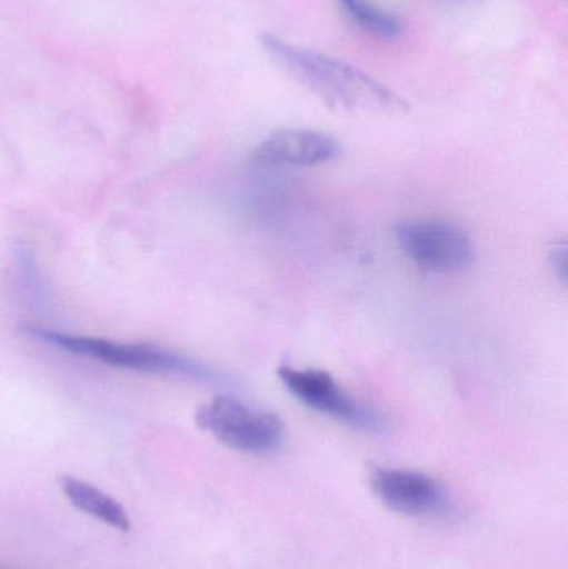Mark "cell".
Instances as JSON below:
<instances>
[{"label": "cell", "instance_id": "cell-10", "mask_svg": "<svg viewBox=\"0 0 568 569\" xmlns=\"http://www.w3.org/2000/svg\"><path fill=\"white\" fill-rule=\"evenodd\" d=\"M549 262L552 267L554 273L559 277L560 282L567 283L568 277V252L566 240L554 243L549 252Z\"/></svg>", "mask_w": 568, "mask_h": 569}, {"label": "cell", "instance_id": "cell-2", "mask_svg": "<svg viewBox=\"0 0 568 569\" xmlns=\"http://www.w3.org/2000/svg\"><path fill=\"white\" fill-rule=\"evenodd\" d=\"M23 333L50 347L59 348L66 353L100 361L107 367L123 368V370L140 371V373L186 377L192 380H217L216 371L207 365L157 345L120 343L106 338L63 333V331L40 327H23Z\"/></svg>", "mask_w": 568, "mask_h": 569}, {"label": "cell", "instance_id": "cell-4", "mask_svg": "<svg viewBox=\"0 0 568 569\" xmlns=\"http://www.w3.org/2000/svg\"><path fill=\"white\" fill-rule=\"evenodd\" d=\"M277 375L286 390L310 410L372 433L386 430L389 425L387 418L376 408L350 397L327 371L286 365L277 370Z\"/></svg>", "mask_w": 568, "mask_h": 569}, {"label": "cell", "instance_id": "cell-8", "mask_svg": "<svg viewBox=\"0 0 568 569\" xmlns=\"http://www.w3.org/2000/svg\"><path fill=\"white\" fill-rule=\"evenodd\" d=\"M60 491H62L66 500L72 505L76 510L82 511L83 515H89L93 520L107 525L117 531L132 530L129 513L126 508L116 500V498L107 495L100 488L93 487L92 483L79 480L76 477L60 478Z\"/></svg>", "mask_w": 568, "mask_h": 569}, {"label": "cell", "instance_id": "cell-3", "mask_svg": "<svg viewBox=\"0 0 568 569\" xmlns=\"http://www.w3.org/2000/svg\"><path fill=\"white\" fill-rule=\"evenodd\" d=\"M196 423L220 443L242 453H272L283 441V423L277 415L226 395L202 405Z\"/></svg>", "mask_w": 568, "mask_h": 569}, {"label": "cell", "instance_id": "cell-7", "mask_svg": "<svg viewBox=\"0 0 568 569\" xmlns=\"http://www.w3.org/2000/svg\"><path fill=\"white\" fill-rule=\"evenodd\" d=\"M340 156L333 137L317 130L282 129L267 136L253 150L252 159L269 167H313Z\"/></svg>", "mask_w": 568, "mask_h": 569}, {"label": "cell", "instance_id": "cell-9", "mask_svg": "<svg viewBox=\"0 0 568 569\" xmlns=\"http://www.w3.org/2000/svg\"><path fill=\"white\" fill-rule=\"evenodd\" d=\"M337 2L343 7L347 16L366 32L387 37V39H393L402 33V23L399 22V19L373 6L369 0H337Z\"/></svg>", "mask_w": 568, "mask_h": 569}, {"label": "cell", "instance_id": "cell-1", "mask_svg": "<svg viewBox=\"0 0 568 569\" xmlns=\"http://www.w3.org/2000/svg\"><path fill=\"white\" fill-rule=\"evenodd\" d=\"M260 42L289 76L333 109L366 113L407 110L406 100L393 90L343 60L287 42L273 33H263Z\"/></svg>", "mask_w": 568, "mask_h": 569}, {"label": "cell", "instance_id": "cell-6", "mask_svg": "<svg viewBox=\"0 0 568 569\" xmlns=\"http://www.w3.org/2000/svg\"><path fill=\"white\" fill-rule=\"evenodd\" d=\"M369 483L383 505L406 517H423L442 507L439 483L419 471L372 467Z\"/></svg>", "mask_w": 568, "mask_h": 569}, {"label": "cell", "instance_id": "cell-5", "mask_svg": "<svg viewBox=\"0 0 568 569\" xmlns=\"http://www.w3.org/2000/svg\"><path fill=\"white\" fill-rule=\"evenodd\" d=\"M396 239L410 262L430 272H462L476 260L472 239L447 220L402 222L396 229Z\"/></svg>", "mask_w": 568, "mask_h": 569}, {"label": "cell", "instance_id": "cell-11", "mask_svg": "<svg viewBox=\"0 0 568 569\" xmlns=\"http://www.w3.org/2000/svg\"><path fill=\"white\" fill-rule=\"evenodd\" d=\"M0 569H2V568H0Z\"/></svg>", "mask_w": 568, "mask_h": 569}]
</instances>
